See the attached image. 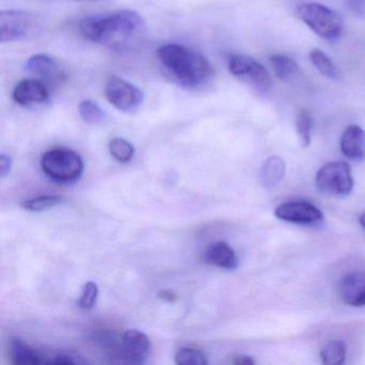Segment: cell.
Listing matches in <instances>:
<instances>
[{
	"label": "cell",
	"mask_w": 365,
	"mask_h": 365,
	"mask_svg": "<svg viewBox=\"0 0 365 365\" xmlns=\"http://www.w3.org/2000/svg\"><path fill=\"white\" fill-rule=\"evenodd\" d=\"M151 341L142 331L130 330L123 333L120 348L110 358H116L117 362L143 363L150 354Z\"/></svg>",
	"instance_id": "9"
},
{
	"label": "cell",
	"mask_w": 365,
	"mask_h": 365,
	"mask_svg": "<svg viewBox=\"0 0 365 365\" xmlns=\"http://www.w3.org/2000/svg\"><path fill=\"white\" fill-rule=\"evenodd\" d=\"M339 297L345 304L365 307V273L347 275L339 284Z\"/></svg>",
	"instance_id": "13"
},
{
	"label": "cell",
	"mask_w": 365,
	"mask_h": 365,
	"mask_svg": "<svg viewBox=\"0 0 365 365\" xmlns=\"http://www.w3.org/2000/svg\"><path fill=\"white\" fill-rule=\"evenodd\" d=\"M78 113L81 118L91 125H102L108 121L106 113L98 106V103L91 100H84L81 102L78 106Z\"/></svg>",
	"instance_id": "20"
},
{
	"label": "cell",
	"mask_w": 365,
	"mask_h": 365,
	"mask_svg": "<svg viewBox=\"0 0 365 365\" xmlns=\"http://www.w3.org/2000/svg\"><path fill=\"white\" fill-rule=\"evenodd\" d=\"M316 187L322 193L348 195L354 187L349 165L345 162H331L318 170Z\"/></svg>",
	"instance_id": "7"
},
{
	"label": "cell",
	"mask_w": 365,
	"mask_h": 365,
	"mask_svg": "<svg viewBox=\"0 0 365 365\" xmlns=\"http://www.w3.org/2000/svg\"><path fill=\"white\" fill-rule=\"evenodd\" d=\"M106 97L123 113L135 112L144 101V93L140 88L116 76H110L106 82Z\"/></svg>",
	"instance_id": "8"
},
{
	"label": "cell",
	"mask_w": 365,
	"mask_h": 365,
	"mask_svg": "<svg viewBox=\"0 0 365 365\" xmlns=\"http://www.w3.org/2000/svg\"><path fill=\"white\" fill-rule=\"evenodd\" d=\"M313 119L307 110H301L297 115L296 129L301 146L307 147L311 144Z\"/></svg>",
	"instance_id": "25"
},
{
	"label": "cell",
	"mask_w": 365,
	"mask_h": 365,
	"mask_svg": "<svg viewBox=\"0 0 365 365\" xmlns=\"http://www.w3.org/2000/svg\"><path fill=\"white\" fill-rule=\"evenodd\" d=\"M51 363H57V364H81L85 363V361L81 358L78 354H73L72 352H61L54 356V360L51 361Z\"/></svg>",
	"instance_id": "28"
},
{
	"label": "cell",
	"mask_w": 365,
	"mask_h": 365,
	"mask_svg": "<svg viewBox=\"0 0 365 365\" xmlns=\"http://www.w3.org/2000/svg\"><path fill=\"white\" fill-rule=\"evenodd\" d=\"M341 153L351 161L365 159V131L359 125L346 128L339 140Z\"/></svg>",
	"instance_id": "14"
},
{
	"label": "cell",
	"mask_w": 365,
	"mask_h": 365,
	"mask_svg": "<svg viewBox=\"0 0 365 365\" xmlns=\"http://www.w3.org/2000/svg\"><path fill=\"white\" fill-rule=\"evenodd\" d=\"M42 172L59 183H72L81 178L84 172L82 158L76 151L55 148L46 151L41 159Z\"/></svg>",
	"instance_id": "5"
},
{
	"label": "cell",
	"mask_w": 365,
	"mask_h": 365,
	"mask_svg": "<svg viewBox=\"0 0 365 365\" xmlns=\"http://www.w3.org/2000/svg\"><path fill=\"white\" fill-rule=\"evenodd\" d=\"M205 260L226 270H235L238 267V258L234 250L223 241L211 243L205 252Z\"/></svg>",
	"instance_id": "15"
},
{
	"label": "cell",
	"mask_w": 365,
	"mask_h": 365,
	"mask_svg": "<svg viewBox=\"0 0 365 365\" xmlns=\"http://www.w3.org/2000/svg\"><path fill=\"white\" fill-rule=\"evenodd\" d=\"M78 29L84 39L120 51L142 35L145 21L138 12L123 10L83 19Z\"/></svg>",
	"instance_id": "1"
},
{
	"label": "cell",
	"mask_w": 365,
	"mask_h": 365,
	"mask_svg": "<svg viewBox=\"0 0 365 365\" xmlns=\"http://www.w3.org/2000/svg\"><path fill=\"white\" fill-rule=\"evenodd\" d=\"M93 343L108 352L110 356L116 354L123 341V333L114 330H96L91 334Z\"/></svg>",
	"instance_id": "19"
},
{
	"label": "cell",
	"mask_w": 365,
	"mask_h": 365,
	"mask_svg": "<svg viewBox=\"0 0 365 365\" xmlns=\"http://www.w3.org/2000/svg\"><path fill=\"white\" fill-rule=\"evenodd\" d=\"M10 356H11L14 364H39V363L44 362L41 360L40 354L33 347L21 339L12 341L11 346H10Z\"/></svg>",
	"instance_id": "17"
},
{
	"label": "cell",
	"mask_w": 365,
	"mask_h": 365,
	"mask_svg": "<svg viewBox=\"0 0 365 365\" xmlns=\"http://www.w3.org/2000/svg\"><path fill=\"white\" fill-rule=\"evenodd\" d=\"M27 71L41 78L42 82L50 84H59L66 80L65 70L58 61L46 54H37L31 56L25 65Z\"/></svg>",
	"instance_id": "11"
},
{
	"label": "cell",
	"mask_w": 365,
	"mask_h": 365,
	"mask_svg": "<svg viewBox=\"0 0 365 365\" xmlns=\"http://www.w3.org/2000/svg\"><path fill=\"white\" fill-rule=\"evenodd\" d=\"M48 97L50 93L44 82L35 78L21 81L12 93L14 102L22 106L46 103Z\"/></svg>",
	"instance_id": "12"
},
{
	"label": "cell",
	"mask_w": 365,
	"mask_h": 365,
	"mask_svg": "<svg viewBox=\"0 0 365 365\" xmlns=\"http://www.w3.org/2000/svg\"><path fill=\"white\" fill-rule=\"evenodd\" d=\"M63 200L65 198L59 195L39 196V197L24 200L21 202V207L24 210L31 211V212H41V211L48 210L57 205H61Z\"/></svg>",
	"instance_id": "23"
},
{
	"label": "cell",
	"mask_w": 365,
	"mask_h": 365,
	"mask_svg": "<svg viewBox=\"0 0 365 365\" xmlns=\"http://www.w3.org/2000/svg\"><path fill=\"white\" fill-rule=\"evenodd\" d=\"M232 364L243 365V364H254L255 361L250 356H245V354H237L234 356L232 361Z\"/></svg>",
	"instance_id": "31"
},
{
	"label": "cell",
	"mask_w": 365,
	"mask_h": 365,
	"mask_svg": "<svg viewBox=\"0 0 365 365\" xmlns=\"http://www.w3.org/2000/svg\"><path fill=\"white\" fill-rule=\"evenodd\" d=\"M324 364L339 365L345 362L346 346L343 341H332L327 344L320 351Z\"/></svg>",
	"instance_id": "22"
},
{
	"label": "cell",
	"mask_w": 365,
	"mask_h": 365,
	"mask_svg": "<svg viewBox=\"0 0 365 365\" xmlns=\"http://www.w3.org/2000/svg\"><path fill=\"white\" fill-rule=\"evenodd\" d=\"M296 16L316 35L329 41H335L343 35V19L326 6L316 3L301 4L296 8Z\"/></svg>",
	"instance_id": "3"
},
{
	"label": "cell",
	"mask_w": 365,
	"mask_h": 365,
	"mask_svg": "<svg viewBox=\"0 0 365 365\" xmlns=\"http://www.w3.org/2000/svg\"><path fill=\"white\" fill-rule=\"evenodd\" d=\"M175 362L179 365H207L206 354L195 348L183 347L175 354Z\"/></svg>",
	"instance_id": "26"
},
{
	"label": "cell",
	"mask_w": 365,
	"mask_h": 365,
	"mask_svg": "<svg viewBox=\"0 0 365 365\" xmlns=\"http://www.w3.org/2000/svg\"><path fill=\"white\" fill-rule=\"evenodd\" d=\"M43 29L42 19L37 14L24 10H3L0 12L1 43L38 37Z\"/></svg>",
	"instance_id": "4"
},
{
	"label": "cell",
	"mask_w": 365,
	"mask_h": 365,
	"mask_svg": "<svg viewBox=\"0 0 365 365\" xmlns=\"http://www.w3.org/2000/svg\"><path fill=\"white\" fill-rule=\"evenodd\" d=\"M275 215L282 221L302 225H315L324 219L322 211L307 202H289L277 207Z\"/></svg>",
	"instance_id": "10"
},
{
	"label": "cell",
	"mask_w": 365,
	"mask_h": 365,
	"mask_svg": "<svg viewBox=\"0 0 365 365\" xmlns=\"http://www.w3.org/2000/svg\"><path fill=\"white\" fill-rule=\"evenodd\" d=\"M359 221H360L361 226H362L363 230H365V213L364 215H361L360 219H359Z\"/></svg>",
	"instance_id": "32"
},
{
	"label": "cell",
	"mask_w": 365,
	"mask_h": 365,
	"mask_svg": "<svg viewBox=\"0 0 365 365\" xmlns=\"http://www.w3.org/2000/svg\"><path fill=\"white\" fill-rule=\"evenodd\" d=\"M228 69L232 76L257 93H266L270 91L272 81L268 70L252 57L241 54L232 55L228 61Z\"/></svg>",
	"instance_id": "6"
},
{
	"label": "cell",
	"mask_w": 365,
	"mask_h": 365,
	"mask_svg": "<svg viewBox=\"0 0 365 365\" xmlns=\"http://www.w3.org/2000/svg\"><path fill=\"white\" fill-rule=\"evenodd\" d=\"M162 67L181 86L198 89L207 86L215 78V68L200 53L179 44H168L157 51Z\"/></svg>",
	"instance_id": "2"
},
{
	"label": "cell",
	"mask_w": 365,
	"mask_h": 365,
	"mask_svg": "<svg viewBox=\"0 0 365 365\" xmlns=\"http://www.w3.org/2000/svg\"><path fill=\"white\" fill-rule=\"evenodd\" d=\"M309 59H311L312 63L315 66L316 69L322 76L328 78H332V80L339 78V73L336 66L333 63V61L322 51L314 48L309 53Z\"/></svg>",
	"instance_id": "21"
},
{
	"label": "cell",
	"mask_w": 365,
	"mask_h": 365,
	"mask_svg": "<svg viewBox=\"0 0 365 365\" xmlns=\"http://www.w3.org/2000/svg\"><path fill=\"white\" fill-rule=\"evenodd\" d=\"M158 297H159L160 299H162V300L170 303H174L178 300V296H177L173 290L170 289L160 290L159 294H158Z\"/></svg>",
	"instance_id": "30"
},
{
	"label": "cell",
	"mask_w": 365,
	"mask_h": 365,
	"mask_svg": "<svg viewBox=\"0 0 365 365\" xmlns=\"http://www.w3.org/2000/svg\"><path fill=\"white\" fill-rule=\"evenodd\" d=\"M98 296H99V288L97 284L95 282H87L78 300V307L86 311L93 309L97 303Z\"/></svg>",
	"instance_id": "27"
},
{
	"label": "cell",
	"mask_w": 365,
	"mask_h": 365,
	"mask_svg": "<svg viewBox=\"0 0 365 365\" xmlns=\"http://www.w3.org/2000/svg\"><path fill=\"white\" fill-rule=\"evenodd\" d=\"M285 175V163L279 157H271L264 162L260 172L262 185L267 187H274L281 182Z\"/></svg>",
	"instance_id": "16"
},
{
	"label": "cell",
	"mask_w": 365,
	"mask_h": 365,
	"mask_svg": "<svg viewBox=\"0 0 365 365\" xmlns=\"http://www.w3.org/2000/svg\"><path fill=\"white\" fill-rule=\"evenodd\" d=\"M271 67L275 76L281 81L292 80L300 71L296 61L283 54H275L270 57Z\"/></svg>",
	"instance_id": "18"
},
{
	"label": "cell",
	"mask_w": 365,
	"mask_h": 365,
	"mask_svg": "<svg viewBox=\"0 0 365 365\" xmlns=\"http://www.w3.org/2000/svg\"><path fill=\"white\" fill-rule=\"evenodd\" d=\"M12 168V159L10 155H0V176L6 177Z\"/></svg>",
	"instance_id": "29"
},
{
	"label": "cell",
	"mask_w": 365,
	"mask_h": 365,
	"mask_svg": "<svg viewBox=\"0 0 365 365\" xmlns=\"http://www.w3.org/2000/svg\"><path fill=\"white\" fill-rule=\"evenodd\" d=\"M76 1H95V0H76Z\"/></svg>",
	"instance_id": "33"
},
{
	"label": "cell",
	"mask_w": 365,
	"mask_h": 365,
	"mask_svg": "<svg viewBox=\"0 0 365 365\" xmlns=\"http://www.w3.org/2000/svg\"><path fill=\"white\" fill-rule=\"evenodd\" d=\"M108 150L112 157L120 163H128L134 155V147L125 138H113L108 144Z\"/></svg>",
	"instance_id": "24"
}]
</instances>
